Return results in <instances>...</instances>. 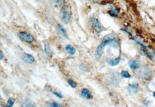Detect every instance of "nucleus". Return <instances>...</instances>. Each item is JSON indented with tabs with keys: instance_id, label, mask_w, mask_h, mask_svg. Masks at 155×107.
<instances>
[{
	"instance_id": "obj_1",
	"label": "nucleus",
	"mask_w": 155,
	"mask_h": 107,
	"mask_svg": "<svg viewBox=\"0 0 155 107\" xmlns=\"http://www.w3.org/2000/svg\"><path fill=\"white\" fill-rule=\"evenodd\" d=\"M115 38H116V36L113 34H107L103 38L101 44L99 45L96 50L95 57H97V58H101L103 54L104 49L105 47L106 46V45L109 44V43L113 42V41L115 39Z\"/></svg>"
},
{
	"instance_id": "obj_2",
	"label": "nucleus",
	"mask_w": 155,
	"mask_h": 107,
	"mask_svg": "<svg viewBox=\"0 0 155 107\" xmlns=\"http://www.w3.org/2000/svg\"><path fill=\"white\" fill-rule=\"evenodd\" d=\"M71 15L72 12L71 5L68 4L64 5L61 9L60 13V17L62 21L64 24L69 23L71 18Z\"/></svg>"
},
{
	"instance_id": "obj_3",
	"label": "nucleus",
	"mask_w": 155,
	"mask_h": 107,
	"mask_svg": "<svg viewBox=\"0 0 155 107\" xmlns=\"http://www.w3.org/2000/svg\"><path fill=\"white\" fill-rule=\"evenodd\" d=\"M19 38L22 41L27 43H32L34 41V38L31 34L25 32H21L18 34Z\"/></svg>"
},
{
	"instance_id": "obj_4",
	"label": "nucleus",
	"mask_w": 155,
	"mask_h": 107,
	"mask_svg": "<svg viewBox=\"0 0 155 107\" xmlns=\"http://www.w3.org/2000/svg\"><path fill=\"white\" fill-rule=\"evenodd\" d=\"M90 23L93 28L95 29L97 31H99L102 29V26L101 23L96 18H91L90 19Z\"/></svg>"
},
{
	"instance_id": "obj_5",
	"label": "nucleus",
	"mask_w": 155,
	"mask_h": 107,
	"mask_svg": "<svg viewBox=\"0 0 155 107\" xmlns=\"http://www.w3.org/2000/svg\"><path fill=\"white\" fill-rule=\"evenodd\" d=\"M21 58L22 60L26 63L28 64H31L35 62V58L33 56H31V55L28 54V53H23L21 56Z\"/></svg>"
},
{
	"instance_id": "obj_6",
	"label": "nucleus",
	"mask_w": 155,
	"mask_h": 107,
	"mask_svg": "<svg viewBox=\"0 0 155 107\" xmlns=\"http://www.w3.org/2000/svg\"><path fill=\"white\" fill-rule=\"evenodd\" d=\"M140 66V62L138 60H133L129 63V67L131 70H136Z\"/></svg>"
},
{
	"instance_id": "obj_7",
	"label": "nucleus",
	"mask_w": 155,
	"mask_h": 107,
	"mask_svg": "<svg viewBox=\"0 0 155 107\" xmlns=\"http://www.w3.org/2000/svg\"><path fill=\"white\" fill-rule=\"evenodd\" d=\"M138 90V86L136 83L131 84L128 87V91L129 92V93L132 94L137 93Z\"/></svg>"
},
{
	"instance_id": "obj_8",
	"label": "nucleus",
	"mask_w": 155,
	"mask_h": 107,
	"mask_svg": "<svg viewBox=\"0 0 155 107\" xmlns=\"http://www.w3.org/2000/svg\"><path fill=\"white\" fill-rule=\"evenodd\" d=\"M44 50L45 53L49 57H52V52L51 50V48L49 46V43L48 42L45 43L44 44Z\"/></svg>"
},
{
	"instance_id": "obj_9",
	"label": "nucleus",
	"mask_w": 155,
	"mask_h": 107,
	"mask_svg": "<svg viewBox=\"0 0 155 107\" xmlns=\"http://www.w3.org/2000/svg\"><path fill=\"white\" fill-rule=\"evenodd\" d=\"M81 96L83 97L86 99H90L91 98V94L90 92L86 89H83V90L81 91Z\"/></svg>"
},
{
	"instance_id": "obj_10",
	"label": "nucleus",
	"mask_w": 155,
	"mask_h": 107,
	"mask_svg": "<svg viewBox=\"0 0 155 107\" xmlns=\"http://www.w3.org/2000/svg\"><path fill=\"white\" fill-rule=\"evenodd\" d=\"M64 5V0H54V5L55 8L62 7Z\"/></svg>"
},
{
	"instance_id": "obj_11",
	"label": "nucleus",
	"mask_w": 155,
	"mask_h": 107,
	"mask_svg": "<svg viewBox=\"0 0 155 107\" xmlns=\"http://www.w3.org/2000/svg\"><path fill=\"white\" fill-rule=\"evenodd\" d=\"M120 61V57H118V58H116L115 59L109 60L107 61V63L109 64L110 66H116V65L119 64Z\"/></svg>"
},
{
	"instance_id": "obj_12",
	"label": "nucleus",
	"mask_w": 155,
	"mask_h": 107,
	"mask_svg": "<svg viewBox=\"0 0 155 107\" xmlns=\"http://www.w3.org/2000/svg\"><path fill=\"white\" fill-rule=\"evenodd\" d=\"M66 50L69 52V53H71V55H74L76 53V49L75 48L71 46V45H68L66 48H65Z\"/></svg>"
},
{
	"instance_id": "obj_13",
	"label": "nucleus",
	"mask_w": 155,
	"mask_h": 107,
	"mask_svg": "<svg viewBox=\"0 0 155 107\" xmlns=\"http://www.w3.org/2000/svg\"><path fill=\"white\" fill-rule=\"evenodd\" d=\"M58 27H59V30L60 32H61L65 37L68 38V34H67V32H66V30L64 29V27H63L62 26H61V25H59V26H58Z\"/></svg>"
},
{
	"instance_id": "obj_14",
	"label": "nucleus",
	"mask_w": 155,
	"mask_h": 107,
	"mask_svg": "<svg viewBox=\"0 0 155 107\" xmlns=\"http://www.w3.org/2000/svg\"><path fill=\"white\" fill-rule=\"evenodd\" d=\"M121 76L125 78H130L131 75L127 71H123L121 72Z\"/></svg>"
},
{
	"instance_id": "obj_15",
	"label": "nucleus",
	"mask_w": 155,
	"mask_h": 107,
	"mask_svg": "<svg viewBox=\"0 0 155 107\" xmlns=\"http://www.w3.org/2000/svg\"><path fill=\"white\" fill-rule=\"evenodd\" d=\"M109 14L110 15L113 16H117V14H119V12L117 11V9H112L111 11H109Z\"/></svg>"
},
{
	"instance_id": "obj_16",
	"label": "nucleus",
	"mask_w": 155,
	"mask_h": 107,
	"mask_svg": "<svg viewBox=\"0 0 155 107\" xmlns=\"http://www.w3.org/2000/svg\"><path fill=\"white\" fill-rule=\"evenodd\" d=\"M68 82L69 84L70 85V86H71L72 88H76V87H77L76 83L75 82H74L73 80H71V79H68Z\"/></svg>"
},
{
	"instance_id": "obj_17",
	"label": "nucleus",
	"mask_w": 155,
	"mask_h": 107,
	"mask_svg": "<svg viewBox=\"0 0 155 107\" xmlns=\"http://www.w3.org/2000/svg\"><path fill=\"white\" fill-rule=\"evenodd\" d=\"M15 100L14 99H10L8 101L7 104V106L8 107H11L13 106V105L14 104Z\"/></svg>"
},
{
	"instance_id": "obj_18",
	"label": "nucleus",
	"mask_w": 155,
	"mask_h": 107,
	"mask_svg": "<svg viewBox=\"0 0 155 107\" xmlns=\"http://www.w3.org/2000/svg\"><path fill=\"white\" fill-rule=\"evenodd\" d=\"M23 106H26V107H33L34 105L33 104V103H32L30 101H29V100L28 101H28H26L25 102V105H23Z\"/></svg>"
},
{
	"instance_id": "obj_19",
	"label": "nucleus",
	"mask_w": 155,
	"mask_h": 107,
	"mask_svg": "<svg viewBox=\"0 0 155 107\" xmlns=\"http://www.w3.org/2000/svg\"><path fill=\"white\" fill-rule=\"evenodd\" d=\"M49 104L50 105V106H51V107H62V105H61V104H58V103H57V102H51V103H49Z\"/></svg>"
},
{
	"instance_id": "obj_20",
	"label": "nucleus",
	"mask_w": 155,
	"mask_h": 107,
	"mask_svg": "<svg viewBox=\"0 0 155 107\" xmlns=\"http://www.w3.org/2000/svg\"><path fill=\"white\" fill-rule=\"evenodd\" d=\"M56 96H57L58 97H59V99H62L63 97L62 95L61 94V93H58V92H56V93H54Z\"/></svg>"
},
{
	"instance_id": "obj_21",
	"label": "nucleus",
	"mask_w": 155,
	"mask_h": 107,
	"mask_svg": "<svg viewBox=\"0 0 155 107\" xmlns=\"http://www.w3.org/2000/svg\"><path fill=\"white\" fill-rule=\"evenodd\" d=\"M0 55H1V56H0V60H2L3 59V58H4V53H3V52H2V51L0 52Z\"/></svg>"
},
{
	"instance_id": "obj_22",
	"label": "nucleus",
	"mask_w": 155,
	"mask_h": 107,
	"mask_svg": "<svg viewBox=\"0 0 155 107\" xmlns=\"http://www.w3.org/2000/svg\"><path fill=\"white\" fill-rule=\"evenodd\" d=\"M153 97L154 98H155V91L153 92Z\"/></svg>"
}]
</instances>
